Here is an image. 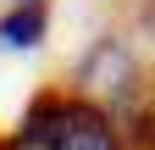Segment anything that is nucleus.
<instances>
[{
    "label": "nucleus",
    "mask_w": 155,
    "mask_h": 150,
    "mask_svg": "<svg viewBox=\"0 0 155 150\" xmlns=\"http://www.w3.org/2000/svg\"><path fill=\"white\" fill-rule=\"evenodd\" d=\"M45 28H50V11L39 6V0H22L17 11L0 17V45L6 50H33L39 39H45Z\"/></svg>",
    "instance_id": "2"
},
{
    "label": "nucleus",
    "mask_w": 155,
    "mask_h": 150,
    "mask_svg": "<svg viewBox=\"0 0 155 150\" xmlns=\"http://www.w3.org/2000/svg\"><path fill=\"white\" fill-rule=\"evenodd\" d=\"M150 22H155V11H150Z\"/></svg>",
    "instance_id": "4"
},
{
    "label": "nucleus",
    "mask_w": 155,
    "mask_h": 150,
    "mask_svg": "<svg viewBox=\"0 0 155 150\" xmlns=\"http://www.w3.org/2000/svg\"><path fill=\"white\" fill-rule=\"evenodd\" d=\"M6 150H122L111 117L83 95H39Z\"/></svg>",
    "instance_id": "1"
},
{
    "label": "nucleus",
    "mask_w": 155,
    "mask_h": 150,
    "mask_svg": "<svg viewBox=\"0 0 155 150\" xmlns=\"http://www.w3.org/2000/svg\"><path fill=\"white\" fill-rule=\"evenodd\" d=\"M139 139H144V145L155 150V100H150V106L139 111Z\"/></svg>",
    "instance_id": "3"
}]
</instances>
